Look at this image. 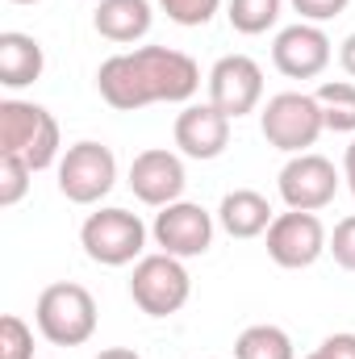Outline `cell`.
I'll use <instances>...</instances> for the list:
<instances>
[{"instance_id": "cell-1", "label": "cell", "mask_w": 355, "mask_h": 359, "mask_svg": "<svg viewBox=\"0 0 355 359\" xmlns=\"http://www.w3.org/2000/svg\"><path fill=\"white\" fill-rule=\"evenodd\" d=\"M100 100L117 113H134L147 104H184L201 88V67L192 55L172 46H138L100 63L96 72Z\"/></svg>"}, {"instance_id": "cell-2", "label": "cell", "mask_w": 355, "mask_h": 359, "mask_svg": "<svg viewBox=\"0 0 355 359\" xmlns=\"http://www.w3.org/2000/svg\"><path fill=\"white\" fill-rule=\"evenodd\" d=\"M0 151L21 155L34 172H46L59 159V121L34 100H0Z\"/></svg>"}, {"instance_id": "cell-3", "label": "cell", "mask_w": 355, "mask_h": 359, "mask_svg": "<svg viewBox=\"0 0 355 359\" xmlns=\"http://www.w3.org/2000/svg\"><path fill=\"white\" fill-rule=\"evenodd\" d=\"M34 322L38 334L55 347H84L96 334V301L84 284L59 280L51 288H42L38 305H34Z\"/></svg>"}, {"instance_id": "cell-4", "label": "cell", "mask_w": 355, "mask_h": 359, "mask_svg": "<svg viewBox=\"0 0 355 359\" xmlns=\"http://www.w3.org/2000/svg\"><path fill=\"white\" fill-rule=\"evenodd\" d=\"M260 130H264L267 147L284 151V155H305L322 130H326V117H322V104L318 96L309 92H276L260 113Z\"/></svg>"}, {"instance_id": "cell-5", "label": "cell", "mask_w": 355, "mask_h": 359, "mask_svg": "<svg viewBox=\"0 0 355 359\" xmlns=\"http://www.w3.org/2000/svg\"><path fill=\"white\" fill-rule=\"evenodd\" d=\"M80 247L92 264L100 268H126L134 259H142L147 251V226L138 213L130 209H100V213H88V222L80 226Z\"/></svg>"}, {"instance_id": "cell-6", "label": "cell", "mask_w": 355, "mask_h": 359, "mask_svg": "<svg viewBox=\"0 0 355 359\" xmlns=\"http://www.w3.org/2000/svg\"><path fill=\"white\" fill-rule=\"evenodd\" d=\"M130 297L134 305L147 313V318H172L188 305L192 297V280H188V268L184 259L159 251V255H142L134 264V276H130Z\"/></svg>"}, {"instance_id": "cell-7", "label": "cell", "mask_w": 355, "mask_h": 359, "mask_svg": "<svg viewBox=\"0 0 355 359\" xmlns=\"http://www.w3.org/2000/svg\"><path fill=\"white\" fill-rule=\"evenodd\" d=\"M117 184V159L105 142H76L59 159V192L72 205H96Z\"/></svg>"}, {"instance_id": "cell-8", "label": "cell", "mask_w": 355, "mask_h": 359, "mask_svg": "<svg viewBox=\"0 0 355 359\" xmlns=\"http://www.w3.org/2000/svg\"><path fill=\"white\" fill-rule=\"evenodd\" d=\"M326 226L318 222V213H301V209H288V213H276V222L267 226V255L276 268L301 271L314 268L326 251Z\"/></svg>"}, {"instance_id": "cell-9", "label": "cell", "mask_w": 355, "mask_h": 359, "mask_svg": "<svg viewBox=\"0 0 355 359\" xmlns=\"http://www.w3.org/2000/svg\"><path fill=\"white\" fill-rule=\"evenodd\" d=\"M209 104H217L230 121L247 117L264 100V72L251 55H222L209 67Z\"/></svg>"}, {"instance_id": "cell-10", "label": "cell", "mask_w": 355, "mask_h": 359, "mask_svg": "<svg viewBox=\"0 0 355 359\" xmlns=\"http://www.w3.org/2000/svg\"><path fill=\"white\" fill-rule=\"evenodd\" d=\"M155 247L176 255V259H196L213 247V213L192 205V201H172L155 213Z\"/></svg>"}, {"instance_id": "cell-11", "label": "cell", "mask_w": 355, "mask_h": 359, "mask_svg": "<svg viewBox=\"0 0 355 359\" xmlns=\"http://www.w3.org/2000/svg\"><path fill=\"white\" fill-rule=\"evenodd\" d=\"M335 50H330V38L322 25L314 21H297V25H284L272 42V63L280 76L288 80H318L326 67H330Z\"/></svg>"}, {"instance_id": "cell-12", "label": "cell", "mask_w": 355, "mask_h": 359, "mask_svg": "<svg viewBox=\"0 0 355 359\" xmlns=\"http://www.w3.org/2000/svg\"><path fill=\"white\" fill-rule=\"evenodd\" d=\"M339 192V172L326 155H293L284 168H280V196L288 209H301V213H318L335 201Z\"/></svg>"}, {"instance_id": "cell-13", "label": "cell", "mask_w": 355, "mask_h": 359, "mask_svg": "<svg viewBox=\"0 0 355 359\" xmlns=\"http://www.w3.org/2000/svg\"><path fill=\"white\" fill-rule=\"evenodd\" d=\"M184 184H188V176H184L180 155L163 151V147H151V151L134 155V163H130V192L142 205H155V209L172 205V201H180Z\"/></svg>"}, {"instance_id": "cell-14", "label": "cell", "mask_w": 355, "mask_h": 359, "mask_svg": "<svg viewBox=\"0 0 355 359\" xmlns=\"http://www.w3.org/2000/svg\"><path fill=\"white\" fill-rule=\"evenodd\" d=\"M176 147L188 159H217L230 147V117L217 104H184V113L176 117Z\"/></svg>"}, {"instance_id": "cell-15", "label": "cell", "mask_w": 355, "mask_h": 359, "mask_svg": "<svg viewBox=\"0 0 355 359\" xmlns=\"http://www.w3.org/2000/svg\"><path fill=\"white\" fill-rule=\"evenodd\" d=\"M272 222H276V213H272L267 196L255 188H234L217 205V226L230 238H260V234H267Z\"/></svg>"}, {"instance_id": "cell-16", "label": "cell", "mask_w": 355, "mask_h": 359, "mask_svg": "<svg viewBox=\"0 0 355 359\" xmlns=\"http://www.w3.org/2000/svg\"><path fill=\"white\" fill-rule=\"evenodd\" d=\"M151 21H155L151 0H100L96 13H92L96 34L109 38V42H117V46L147 38L151 34Z\"/></svg>"}, {"instance_id": "cell-17", "label": "cell", "mask_w": 355, "mask_h": 359, "mask_svg": "<svg viewBox=\"0 0 355 359\" xmlns=\"http://www.w3.org/2000/svg\"><path fill=\"white\" fill-rule=\"evenodd\" d=\"M46 67V55H42V42L29 38V34H17V29H4L0 34V84L4 88H29Z\"/></svg>"}, {"instance_id": "cell-18", "label": "cell", "mask_w": 355, "mask_h": 359, "mask_svg": "<svg viewBox=\"0 0 355 359\" xmlns=\"http://www.w3.org/2000/svg\"><path fill=\"white\" fill-rule=\"evenodd\" d=\"M234 359H297L293 351V339L272 326V322H260V326H247L234 343Z\"/></svg>"}, {"instance_id": "cell-19", "label": "cell", "mask_w": 355, "mask_h": 359, "mask_svg": "<svg viewBox=\"0 0 355 359\" xmlns=\"http://www.w3.org/2000/svg\"><path fill=\"white\" fill-rule=\"evenodd\" d=\"M318 104L326 117V130L335 134H355V80H326L318 84Z\"/></svg>"}, {"instance_id": "cell-20", "label": "cell", "mask_w": 355, "mask_h": 359, "mask_svg": "<svg viewBox=\"0 0 355 359\" xmlns=\"http://www.w3.org/2000/svg\"><path fill=\"white\" fill-rule=\"evenodd\" d=\"M280 4L284 0H226V17L239 34L255 38V34H267L280 21Z\"/></svg>"}, {"instance_id": "cell-21", "label": "cell", "mask_w": 355, "mask_h": 359, "mask_svg": "<svg viewBox=\"0 0 355 359\" xmlns=\"http://www.w3.org/2000/svg\"><path fill=\"white\" fill-rule=\"evenodd\" d=\"M29 176H34V168L21 155H4L0 151V205L4 209H13L29 192Z\"/></svg>"}, {"instance_id": "cell-22", "label": "cell", "mask_w": 355, "mask_h": 359, "mask_svg": "<svg viewBox=\"0 0 355 359\" xmlns=\"http://www.w3.org/2000/svg\"><path fill=\"white\" fill-rule=\"evenodd\" d=\"M0 359H34V330L17 313L0 318Z\"/></svg>"}, {"instance_id": "cell-23", "label": "cell", "mask_w": 355, "mask_h": 359, "mask_svg": "<svg viewBox=\"0 0 355 359\" xmlns=\"http://www.w3.org/2000/svg\"><path fill=\"white\" fill-rule=\"evenodd\" d=\"M176 25H188V29H196V25H209L213 21V13L222 8V0H155Z\"/></svg>"}, {"instance_id": "cell-24", "label": "cell", "mask_w": 355, "mask_h": 359, "mask_svg": "<svg viewBox=\"0 0 355 359\" xmlns=\"http://www.w3.org/2000/svg\"><path fill=\"white\" fill-rule=\"evenodd\" d=\"M326 251L335 255V264H339L343 271H355V213H351V217H343V222L335 226V234H330Z\"/></svg>"}, {"instance_id": "cell-25", "label": "cell", "mask_w": 355, "mask_h": 359, "mask_svg": "<svg viewBox=\"0 0 355 359\" xmlns=\"http://www.w3.org/2000/svg\"><path fill=\"white\" fill-rule=\"evenodd\" d=\"M297 13H301V21H314V25H322V21H335L351 0H288Z\"/></svg>"}, {"instance_id": "cell-26", "label": "cell", "mask_w": 355, "mask_h": 359, "mask_svg": "<svg viewBox=\"0 0 355 359\" xmlns=\"http://www.w3.org/2000/svg\"><path fill=\"white\" fill-rule=\"evenodd\" d=\"M318 351L326 359H355V334H330Z\"/></svg>"}, {"instance_id": "cell-27", "label": "cell", "mask_w": 355, "mask_h": 359, "mask_svg": "<svg viewBox=\"0 0 355 359\" xmlns=\"http://www.w3.org/2000/svg\"><path fill=\"white\" fill-rule=\"evenodd\" d=\"M339 63H343V72L355 80V34L343 38V46H339Z\"/></svg>"}, {"instance_id": "cell-28", "label": "cell", "mask_w": 355, "mask_h": 359, "mask_svg": "<svg viewBox=\"0 0 355 359\" xmlns=\"http://www.w3.org/2000/svg\"><path fill=\"white\" fill-rule=\"evenodd\" d=\"M343 180H347V188H351V196H355V138H351V147H347V155H343Z\"/></svg>"}, {"instance_id": "cell-29", "label": "cell", "mask_w": 355, "mask_h": 359, "mask_svg": "<svg viewBox=\"0 0 355 359\" xmlns=\"http://www.w3.org/2000/svg\"><path fill=\"white\" fill-rule=\"evenodd\" d=\"M96 359H142V355H138V351H130V347H105Z\"/></svg>"}, {"instance_id": "cell-30", "label": "cell", "mask_w": 355, "mask_h": 359, "mask_svg": "<svg viewBox=\"0 0 355 359\" xmlns=\"http://www.w3.org/2000/svg\"><path fill=\"white\" fill-rule=\"evenodd\" d=\"M13 4H38V0H13Z\"/></svg>"}]
</instances>
